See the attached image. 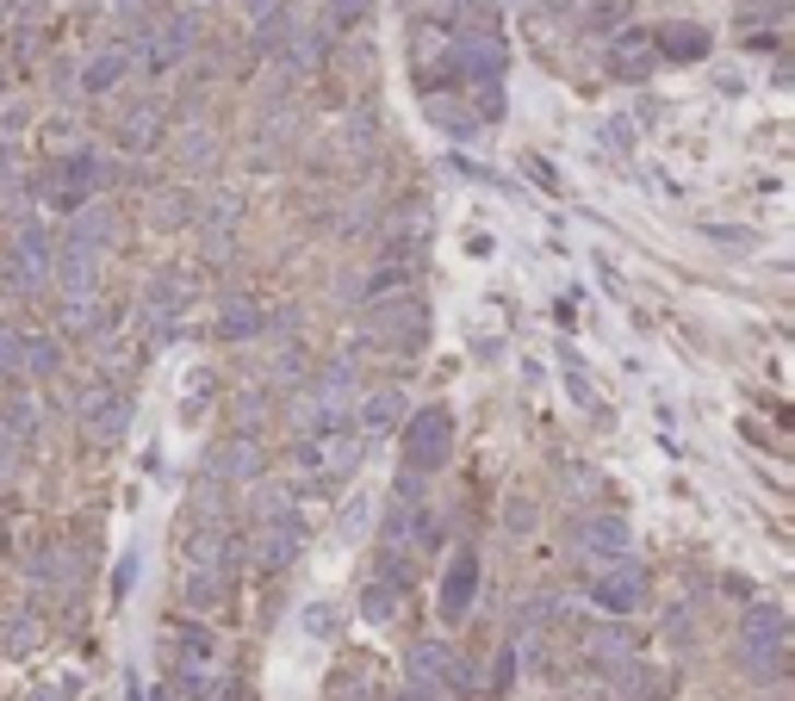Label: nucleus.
<instances>
[{
    "instance_id": "27",
    "label": "nucleus",
    "mask_w": 795,
    "mask_h": 701,
    "mask_svg": "<svg viewBox=\"0 0 795 701\" xmlns=\"http://www.w3.org/2000/svg\"><path fill=\"white\" fill-rule=\"evenodd\" d=\"M20 366H32L38 379H50V373L62 366V348L50 336H32V341H20Z\"/></svg>"
},
{
    "instance_id": "29",
    "label": "nucleus",
    "mask_w": 795,
    "mask_h": 701,
    "mask_svg": "<svg viewBox=\"0 0 795 701\" xmlns=\"http://www.w3.org/2000/svg\"><path fill=\"white\" fill-rule=\"evenodd\" d=\"M255 515H261V522L292 515V484H255Z\"/></svg>"
},
{
    "instance_id": "38",
    "label": "nucleus",
    "mask_w": 795,
    "mask_h": 701,
    "mask_svg": "<svg viewBox=\"0 0 795 701\" xmlns=\"http://www.w3.org/2000/svg\"><path fill=\"white\" fill-rule=\"evenodd\" d=\"M131 577H137V559H125V565H118V577H113V589H118V596L131 589Z\"/></svg>"
},
{
    "instance_id": "4",
    "label": "nucleus",
    "mask_w": 795,
    "mask_h": 701,
    "mask_svg": "<svg viewBox=\"0 0 795 701\" xmlns=\"http://www.w3.org/2000/svg\"><path fill=\"white\" fill-rule=\"evenodd\" d=\"M783 640H790L783 608H776V603H752V608H746V621H739V658H746L752 677H776V664H783Z\"/></svg>"
},
{
    "instance_id": "33",
    "label": "nucleus",
    "mask_w": 795,
    "mask_h": 701,
    "mask_svg": "<svg viewBox=\"0 0 795 701\" xmlns=\"http://www.w3.org/2000/svg\"><path fill=\"white\" fill-rule=\"evenodd\" d=\"M187 211H194V199H187V192H155V224H162V230L187 224Z\"/></svg>"
},
{
    "instance_id": "39",
    "label": "nucleus",
    "mask_w": 795,
    "mask_h": 701,
    "mask_svg": "<svg viewBox=\"0 0 795 701\" xmlns=\"http://www.w3.org/2000/svg\"><path fill=\"white\" fill-rule=\"evenodd\" d=\"M113 13H118V20H143V0H118Z\"/></svg>"
},
{
    "instance_id": "1",
    "label": "nucleus",
    "mask_w": 795,
    "mask_h": 701,
    "mask_svg": "<svg viewBox=\"0 0 795 701\" xmlns=\"http://www.w3.org/2000/svg\"><path fill=\"white\" fill-rule=\"evenodd\" d=\"M349 398H354V366L349 361H330L324 373H317V385L299 398V410H292L299 435L311 441V435H336V429H349Z\"/></svg>"
},
{
    "instance_id": "16",
    "label": "nucleus",
    "mask_w": 795,
    "mask_h": 701,
    "mask_svg": "<svg viewBox=\"0 0 795 701\" xmlns=\"http://www.w3.org/2000/svg\"><path fill=\"white\" fill-rule=\"evenodd\" d=\"M180 311H187V280H180V273H155V280L143 285V317L168 329Z\"/></svg>"
},
{
    "instance_id": "30",
    "label": "nucleus",
    "mask_w": 795,
    "mask_h": 701,
    "mask_svg": "<svg viewBox=\"0 0 795 701\" xmlns=\"http://www.w3.org/2000/svg\"><path fill=\"white\" fill-rule=\"evenodd\" d=\"M621 682H628V696H634V701H659V689H665L659 670H641L634 658L621 664Z\"/></svg>"
},
{
    "instance_id": "36",
    "label": "nucleus",
    "mask_w": 795,
    "mask_h": 701,
    "mask_svg": "<svg viewBox=\"0 0 795 701\" xmlns=\"http://www.w3.org/2000/svg\"><path fill=\"white\" fill-rule=\"evenodd\" d=\"M13 373H20V336L0 323V379H13Z\"/></svg>"
},
{
    "instance_id": "24",
    "label": "nucleus",
    "mask_w": 795,
    "mask_h": 701,
    "mask_svg": "<svg viewBox=\"0 0 795 701\" xmlns=\"http://www.w3.org/2000/svg\"><path fill=\"white\" fill-rule=\"evenodd\" d=\"M653 50L659 57H702L709 50V32L702 25H665L659 38H653Z\"/></svg>"
},
{
    "instance_id": "15",
    "label": "nucleus",
    "mask_w": 795,
    "mask_h": 701,
    "mask_svg": "<svg viewBox=\"0 0 795 701\" xmlns=\"http://www.w3.org/2000/svg\"><path fill=\"white\" fill-rule=\"evenodd\" d=\"M13 261H20V285H44V280H50V230L25 218V224H20V248H13Z\"/></svg>"
},
{
    "instance_id": "3",
    "label": "nucleus",
    "mask_w": 795,
    "mask_h": 701,
    "mask_svg": "<svg viewBox=\"0 0 795 701\" xmlns=\"http://www.w3.org/2000/svg\"><path fill=\"white\" fill-rule=\"evenodd\" d=\"M194 44H199V20H194V13H162V20L137 25V44L125 50V57L143 62L150 75H168L175 62L194 57Z\"/></svg>"
},
{
    "instance_id": "19",
    "label": "nucleus",
    "mask_w": 795,
    "mask_h": 701,
    "mask_svg": "<svg viewBox=\"0 0 795 701\" xmlns=\"http://www.w3.org/2000/svg\"><path fill=\"white\" fill-rule=\"evenodd\" d=\"M125 69H131L125 44H106V50H94V62L81 69V87H87V94H113L118 81H125Z\"/></svg>"
},
{
    "instance_id": "25",
    "label": "nucleus",
    "mask_w": 795,
    "mask_h": 701,
    "mask_svg": "<svg viewBox=\"0 0 795 701\" xmlns=\"http://www.w3.org/2000/svg\"><path fill=\"white\" fill-rule=\"evenodd\" d=\"M591 658L597 664H628L634 658V640H628V633H621V627H597V633H591Z\"/></svg>"
},
{
    "instance_id": "23",
    "label": "nucleus",
    "mask_w": 795,
    "mask_h": 701,
    "mask_svg": "<svg viewBox=\"0 0 795 701\" xmlns=\"http://www.w3.org/2000/svg\"><path fill=\"white\" fill-rule=\"evenodd\" d=\"M429 125H435V131L442 137H472L479 131V118H472V106H460V100H429Z\"/></svg>"
},
{
    "instance_id": "14",
    "label": "nucleus",
    "mask_w": 795,
    "mask_h": 701,
    "mask_svg": "<svg viewBox=\"0 0 795 701\" xmlns=\"http://www.w3.org/2000/svg\"><path fill=\"white\" fill-rule=\"evenodd\" d=\"M447 677H454V652H447L442 640H423L410 652V689H417V696H442Z\"/></svg>"
},
{
    "instance_id": "32",
    "label": "nucleus",
    "mask_w": 795,
    "mask_h": 701,
    "mask_svg": "<svg viewBox=\"0 0 795 701\" xmlns=\"http://www.w3.org/2000/svg\"><path fill=\"white\" fill-rule=\"evenodd\" d=\"M299 627H305L311 640H330L336 627H342V615H336V603H311L305 615H299Z\"/></svg>"
},
{
    "instance_id": "35",
    "label": "nucleus",
    "mask_w": 795,
    "mask_h": 701,
    "mask_svg": "<svg viewBox=\"0 0 795 701\" xmlns=\"http://www.w3.org/2000/svg\"><path fill=\"white\" fill-rule=\"evenodd\" d=\"M367 515H373V496H354L349 510H342V540H361L367 534Z\"/></svg>"
},
{
    "instance_id": "13",
    "label": "nucleus",
    "mask_w": 795,
    "mask_h": 701,
    "mask_svg": "<svg viewBox=\"0 0 795 701\" xmlns=\"http://www.w3.org/2000/svg\"><path fill=\"white\" fill-rule=\"evenodd\" d=\"M609 69H616L621 81H646L659 69V50H653L646 32H616V38H609Z\"/></svg>"
},
{
    "instance_id": "28",
    "label": "nucleus",
    "mask_w": 795,
    "mask_h": 701,
    "mask_svg": "<svg viewBox=\"0 0 795 701\" xmlns=\"http://www.w3.org/2000/svg\"><path fill=\"white\" fill-rule=\"evenodd\" d=\"M361 615H367V621H391V615H398V589H391L386 577L367 584V589H361Z\"/></svg>"
},
{
    "instance_id": "2",
    "label": "nucleus",
    "mask_w": 795,
    "mask_h": 701,
    "mask_svg": "<svg viewBox=\"0 0 795 701\" xmlns=\"http://www.w3.org/2000/svg\"><path fill=\"white\" fill-rule=\"evenodd\" d=\"M106 180H113V168H106V162L87 150V143H81V150H69V155H50V174H44V206L75 218V211L87 206V199L106 187Z\"/></svg>"
},
{
    "instance_id": "6",
    "label": "nucleus",
    "mask_w": 795,
    "mask_h": 701,
    "mask_svg": "<svg viewBox=\"0 0 795 701\" xmlns=\"http://www.w3.org/2000/svg\"><path fill=\"white\" fill-rule=\"evenodd\" d=\"M447 441H454V417H447V404L417 410V417L405 422V466H410V472H435V466H447Z\"/></svg>"
},
{
    "instance_id": "7",
    "label": "nucleus",
    "mask_w": 795,
    "mask_h": 701,
    "mask_svg": "<svg viewBox=\"0 0 795 701\" xmlns=\"http://www.w3.org/2000/svg\"><path fill=\"white\" fill-rule=\"evenodd\" d=\"M423 336H429V311L417 299H386L367 317V341H379V348H398V354L423 348Z\"/></svg>"
},
{
    "instance_id": "12",
    "label": "nucleus",
    "mask_w": 795,
    "mask_h": 701,
    "mask_svg": "<svg viewBox=\"0 0 795 701\" xmlns=\"http://www.w3.org/2000/svg\"><path fill=\"white\" fill-rule=\"evenodd\" d=\"M472 596H479V552H454L442 571V621H466L472 615Z\"/></svg>"
},
{
    "instance_id": "22",
    "label": "nucleus",
    "mask_w": 795,
    "mask_h": 701,
    "mask_svg": "<svg viewBox=\"0 0 795 701\" xmlns=\"http://www.w3.org/2000/svg\"><path fill=\"white\" fill-rule=\"evenodd\" d=\"M218 596H224V571L218 565H187V577H180V603L187 608H212Z\"/></svg>"
},
{
    "instance_id": "8",
    "label": "nucleus",
    "mask_w": 795,
    "mask_h": 701,
    "mask_svg": "<svg viewBox=\"0 0 795 701\" xmlns=\"http://www.w3.org/2000/svg\"><path fill=\"white\" fill-rule=\"evenodd\" d=\"M591 603H597L603 615H634V608L646 603V565H634V559L603 565L597 577H591Z\"/></svg>"
},
{
    "instance_id": "10",
    "label": "nucleus",
    "mask_w": 795,
    "mask_h": 701,
    "mask_svg": "<svg viewBox=\"0 0 795 701\" xmlns=\"http://www.w3.org/2000/svg\"><path fill=\"white\" fill-rule=\"evenodd\" d=\"M578 547H584V559H597V565H621L628 547H634V528H628L621 515H584Z\"/></svg>"
},
{
    "instance_id": "17",
    "label": "nucleus",
    "mask_w": 795,
    "mask_h": 701,
    "mask_svg": "<svg viewBox=\"0 0 795 701\" xmlns=\"http://www.w3.org/2000/svg\"><path fill=\"white\" fill-rule=\"evenodd\" d=\"M118 143H125V150H155V143H162V100H143V106H131V113H125V125H118Z\"/></svg>"
},
{
    "instance_id": "31",
    "label": "nucleus",
    "mask_w": 795,
    "mask_h": 701,
    "mask_svg": "<svg viewBox=\"0 0 795 701\" xmlns=\"http://www.w3.org/2000/svg\"><path fill=\"white\" fill-rule=\"evenodd\" d=\"M180 162H187V168H194V162H199V168H212V162H218V137L212 131H187V137H180Z\"/></svg>"
},
{
    "instance_id": "21",
    "label": "nucleus",
    "mask_w": 795,
    "mask_h": 701,
    "mask_svg": "<svg viewBox=\"0 0 795 701\" xmlns=\"http://www.w3.org/2000/svg\"><path fill=\"white\" fill-rule=\"evenodd\" d=\"M218 336H224V341H249V336H261V304H255V299H224Z\"/></svg>"
},
{
    "instance_id": "34",
    "label": "nucleus",
    "mask_w": 795,
    "mask_h": 701,
    "mask_svg": "<svg viewBox=\"0 0 795 701\" xmlns=\"http://www.w3.org/2000/svg\"><path fill=\"white\" fill-rule=\"evenodd\" d=\"M330 20L349 32V25H367L373 20V0H330Z\"/></svg>"
},
{
    "instance_id": "37",
    "label": "nucleus",
    "mask_w": 795,
    "mask_h": 701,
    "mask_svg": "<svg viewBox=\"0 0 795 701\" xmlns=\"http://www.w3.org/2000/svg\"><path fill=\"white\" fill-rule=\"evenodd\" d=\"M13 466H20V441L0 429V478H13Z\"/></svg>"
},
{
    "instance_id": "18",
    "label": "nucleus",
    "mask_w": 795,
    "mask_h": 701,
    "mask_svg": "<svg viewBox=\"0 0 795 701\" xmlns=\"http://www.w3.org/2000/svg\"><path fill=\"white\" fill-rule=\"evenodd\" d=\"M261 472V447L255 441H224L212 454V478H231V484H249Z\"/></svg>"
},
{
    "instance_id": "20",
    "label": "nucleus",
    "mask_w": 795,
    "mask_h": 701,
    "mask_svg": "<svg viewBox=\"0 0 795 701\" xmlns=\"http://www.w3.org/2000/svg\"><path fill=\"white\" fill-rule=\"evenodd\" d=\"M398 417H405V392H398V385H379V392H367V404H361V429H367V435H386V429H398Z\"/></svg>"
},
{
    "instance_id": "11",
    "label": "nucleus",
    "mask_w": 795,
    "mask_h": 701,
    "mask_svg": "<svg viewBox=\"0 0 795 701\" xmlns=\"http://www.w3.org/2000/svg\"><path fill=\"white\" fill-rule=\"evenodd\" d=\"M299 547H305V528H299V515H280V522H261L249 540V559L261 571H280L299 559Z\"/></svg>"
},
{
    "instance_id": "26",
    "label": "nucleus",
    "mask_w": 795,
    "mask_h": 701,
    "mask_svg": "<svg viewBox=\"0 0 795 701\" xmlns=\"http://www.w3.org/2000/svg\"><path fill=\"white\" fill-rule=\"evenodd\" d=\"M287 62L292 69H317V62H324V38H317L311 25H292L287 32Z\"/></svg>"
},
{
    "instance_id": "5",
    "label": "nucleus",
    "mask_w": 795,
    "mask_h": 701,
    "mask_svg": "<svg viewBox=\"0 0 795 701\" xmlns=\"http://www.w3.org/2000/svg\"><path fill=\"white\" fill-rule=\"evenodd\" d=\"M354 466H361V441H354L349 429L299 441V478H305V484H342Z\"/></svg>"
},
{
    "instance_id": "9",
    "label": "nucleus",
    "mask_w": 795,
    "mask_h": 701,
    "mask_svg": "<svg viewBox=\"0 0 795 701\" xmlns=\"http://www.w3.org/2000/svg\"><path fill=\"white\" fill-rule=\"evenodd\" d=\"M81 429L106 447V441H118L125 429H131V398L125 392H113V385H94L87 398H81Z\"/></svg>"
}]
</instances>
